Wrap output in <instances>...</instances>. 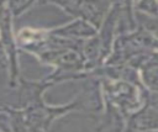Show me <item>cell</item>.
<instances>
[{
  "mask_svg": "<svg viewBox=\"0 0 158 132\" xmlns=\"http://www.w3.org/2000/svg\"><path fill=\"white\" fill-rule=\"evenodd\" d=\"M41 36H42L41 31H33L31 28H25L19 35V37L22 42H30V41H33V39H38Z\"/></svg>",
  "mask_w": 158,
  "mask_h": 132,
  "instance_id": "obj_1",
  "label": "cell"
}]
</instances>
